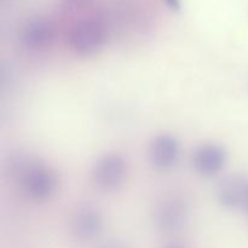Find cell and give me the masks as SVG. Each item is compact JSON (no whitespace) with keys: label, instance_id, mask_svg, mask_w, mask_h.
Returning <instances> with one entry per match:
<instances>
[{"label":"cell","instance_id":"obj_1","mask_svg":"<svg viewBox=\"0 0 248 248\" xmlns=\"http://www.w3.org/2000/svg\"><path fill=\"white\" fill-rule=\"evenodd\" d=\"M16 176L22 194L31 200H47L58 188V177L55 170L35 160H24L21 162Z\"/></svg>","mask_w":248,"mask_h":248},{"label":"cell","instance_id":"obj_2","mask_svg":"<svg viewBox=\"0 0 248 248\" xmlns=\"http://www.w3.org/2000/svg\"><path fill=\"white\" fill-rule=\"evenodd\" d=\"M108 36L107 24L101 17L86 16L78 19L69 29L68 45L78 56L96 55L102 50Z\"/></svg>","mask_w":248,"mask_h":248},{"label":"cell","instance_id":"obj_3","mask_svg":"<svg viewBox=\"0 0 248 248\" xmlns=\"http://www.w3.org/2000/svg\"><path fill=\"white\" fill-rule=\"evenodd\" d=\"M190 218L188 202L181 195H167L156 203L154 223L157 229L166 235L181 234L186 230Z\"/></svg>","mask_w":248,"mask_h":248},{"label":"cell","instance_id":"obj_4","mask_svg":"<svg viewBox=\"0 0 248 248\" xmlns=\"http://www.w3.org/2000/svg\"><path fill=\"white\" fill-rule=\"evenodd\" d=\"M127 174V161L120 154L104 155L92 167V181L103 191L118 190L126 182Z\"/></svg>","mask_w":248,"mask_h":248},{"label":"cell","instance_id":"obj_5","mask_svg":"<svg viewBox=\"0 0 248 248\" xmlns=\"http://www.w3.org/2000/svg\"><path fill=\"white\" fill-rule=\"evenodd\" d=\"M148 156L152 166L157 171H169L173 169L181 156L178 140L170 133L157 135L150 142Z\"/></svg>","mask_w":248,"mask_h":248},{"label":"cell","instance_id":"obj_6","mask_svg":"<svg viewBox=\"0 0 248 248\" xmlns=\"http://www.w3.org/2000/svg\"><path fill=\"white\" fill-rule=\"evenodd\" d=\"M228 162V152L216 143H205L194 150L191 164L196 173L210 178L219 173Z\"/></svg>","mask_w":248,"mask_h":248},{"label":"cell","instance_id":"obj_7","mask_svg":"<svg viewBox=\"0 0 248 248\" xmlns=\"http://www.w3.org/2000/svg\"><path fill=\"white\" fill-rule=\"evenodd\" d=\"M217 199L228 210L248 212V177L240 174L225 177L217 186Z\"/></svg>","mask_w":248,"mask_h":248},{"label":"cell","instance_id":"obj_8","mask_svg":"<svg viewBox=\"0 0 248 248\" xmlns=\"http://www.w3.org/2000/svg\"><path fill=\"white\" fill-rule=\"evenodd\" d=\"M70 229L77 240L90 241L101 234L103 229V217L97 208L92 206H81L73 215Z\"/></svg>","mask_w":248,"mask_h":248},{"label":"cell","instance_id":"obj_9","mask_svg":"<svg viewBox=\"0 0 248 248\" xmlns=\"http://www.w3.org/2000/svg\"><path fill=\"white\" fill-rule=\"evenodd\" d=\"M55 38V27L52 22L44 17L31 18L23 26L21 40L28 50L39 51L47 47Z\"/></svg>","mask_w":248,"mask_h":248},{"label":"cell","instance_id":"obj_10","mask_svg":"<svg viewBox=\"0 0 248 248\" xmlns=\"http://www.w3.org/2000/svg\"><path fill=\"white\" fill-rule=\"evenodd\" d=\"M98 248H128V247L120 241H108L106 242V244L101 245Z\"/></svg>","mask_w":248,"mask_h":248},{"label":"cell","instance_id":"obj_11","mask_svg":"<svg viewBox=\"0 0 248 248\" xmlns=\"http://www.w3.org/2000/svg\"><path fill=\"white\" fill-rule=\"evenodd\" d=\"M164 1L166 2L167 6L171 10H173V11H179V10H181V0H164Z\"/></svg>","mask_w":248,"mask_h":248},{"label":"cell","instance_id":"obj_12","mask_svg":"<svg viewBox=\"0 0 248 248\" xmlns=\"http://www.w3.org/2000/svg\"><path fill=\"white\" fill-rule=\"evenodd\" d=\"M65 1L69 2V4H72V5H81V4H84L86 0H65Z\"/></svg>","mask_w":248,"mask_h":248},{"label":"cell","instance_id":"obj_13","mask_svg":"<svg viewBox=\"0 0 248 248\" xmlns=\"http://www.w3.org/2000/svg\"><path fill=\"white\" fill-rule=\"evenodd\" d=\"M164 248H186V247L182 246V245L179 244H170V245H166Z\"/></svg>","mask_w":248,"mask_h":248}]
</instances>
